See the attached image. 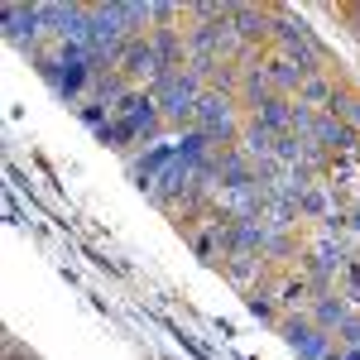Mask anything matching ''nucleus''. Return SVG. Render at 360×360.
I'll return each mask as SVG.
<instances>
[{"mask_svg":"<svg viewBox=\"0 0 360 360\" xmlns=\"http://www.w3.org/2000/svg\"><path fill=\"white\" fill-rule=\"evenodd\" d=\"M149 96H154L159 115L178 120V125H197V106H202L207 91H202V77H197V72H168Z\"/></svg>","mask_w":360,"mask_h":360,"instance_id":"1","label":"nucleus"},{"mask_svg":"<svg viewBox=\"0 0 360 360\" xmlns=\"http://www.w3.org/2000/svg\"><path fill=\"white\" fill-rule=\"evenodd\" d=\"M255 125H264L269 135H293V101L269 96L264 106H255Z\"/></svg>","mask_w":360,"mask_h":360,"instance_id":"9","label":"nucleus"},{"mask_svg":"<svg viewBox=\"0 0 360 360\" xmlns=\"http://www.w3.org/2000/svg\"><path fill=\"white\" fill-rule=\"evenodd\" d=\"M5 29H10L15 44H25L29 53H39V34H49L39 5H5Z\"/></svg>","mask_w":360,"mask_h":360,"instance_id":"5","label":"nucleus"},{"mask_svg":"<svg viewBox=\"0 0 360 360\" xmlns=\"http://www.w3.org/2000/svg\"><path fill=\"white\" fill-rule=\"evenodd\" d=\"M298 217H307V221H336L341 217V202H336L332 183H312V188H303L298 193Z\"/></svg>","mask_w":360,"mask_h":360,"instance_id":"6","label":"nucleus"},{"mask_svg":"<svg viewBox=\"0 0 360 360\" xmlns=\"http://www.w3.org/2000/svg\"><path fill=\"white\" fill-rule=\"evenodd\" d=\"M283 341L293 346L298 360H332V336L312 327V317H288L283 322Z\"/></svg>","mask_w":360,"mask_h":360,"instance_id":"4","label":"nucleus"},{"mask_svg":"<svg viewBox=\"0 0 360 360\" xmlns=\"http://www.w3.org/2000/svg\"><path fill=\"white\" fill-rule=\"evenodd\" d=\"M307 317H312V327H322L327 336H332V332L341 336V327L351 322V303H346L341 293H317V303H312Z\"/></svg>","mask_w":360,"mask_h":360,"instance_id":"7","label":"nucleus"},{"mask_svg":"<svg viewBox=\"0 0 360 360\" xmlns=\"http://www.w3.org/2000/svg\"><path fill=\"white\" fill-rule=\"evenodd\" d=\"M356 164H360V144H356Z\"/></svg>","mask_w":360,"mask_h":360,"instance_id":"14","label":"nucleus"},{"mask_svg":"<svg viewBox=\"0 0 360 360\" xmlns=\"http://www.w3.org/2000/svg\"><path fill=\"white\" fill-rule=\"evenodd\" d=\"M274 34H278V44H283V58H293L298 68H303L307 77H317L322 72V44L307 34V25H293V20H278L274 25Z\"/></svg>","mask_w":360,"mask_h":360,"instance_id":"3","label":"nucleus"},{"mask_svg":"<svg viewBox=\"0 0 360 360\" xmlns=\"http://www.w3.org/2000/svg\"><path fill=\"white\" fill-rule=\"evenodd\" d=\"M115 72H120L125 82H149V86H159L168 77L164 58H159V49H154V39H149V34H139V39H130V44L120 49Z\"/></svg>","mask_w":360,"mask_h":360,"instance_id":"2","label":"nucleus"},{"mask_svg":"<svg viewBox=\"0 0 360 360\" xmlns=\"http://www.w3.org/2000/svg\"><path fill=\"white\" fill-rule=\"evenodd\" d=\"M336 91H341V86L332 82V77H327V72H317V77H307L303 86H298V101H303V106H312V111H332V101H336Z\"/></svg>","mask_w":360,"mask_h":360,"instance_id":"11","label":"nucleus"},{"mask_svg":"<svg viewBox=\"0 0 360 360\" xmlns=\"http://www.w3.org/2000/svg\"><path fill=\"white\" fill-rule=\"evenodd\" d=\"M231 29H236L240 49H250V44H259L269 34V15L264 10H250V5H231Z\"/></svg>","mask_w":360,"mask_h":360,"instance_id":"8","label":"nucleus"},{"mask_svg":"<svg viewBox=\"0 0 360 360\" xmlns=\"http://www.w3.org/2000/svg\"><path fill=\"white\" fill-rule=\"evenodd\" d=\"M269 298H274V293H259V288L250 293V312L264 317V322H274V317H278V303H269Z\"/></svg>","mask_w":360,"mask_h":360,"instance_id":"13","label":"nucleus"},{"mask_svg":"<svg viewBox=\"0 0 360 360\" xmlns=\"http://www.w3.org/2000/svg\"><path fill=\"white\" fill-rule=\"evenodd\" d=\"M336 293H341L351 307H360V259L346 264V274H341V283H336Z\"/></svg>","mask_w":360,"mask_h":360,"instance_id":"12","label":"nucleus"},{"mask_svg":"<svg viewBox=\"0 0 360 360\" xmlns=\"http://www.w3.org/2000/svg\"><path fill=\"white\" fill-rule=\"evenodd\" d=\"M221 264H226V274H231V283H236V288H245V293H255V288H259L255 278L264 274V255H226Z\"/></svg>","mask_w":360,"mask_h":360,"instance_id":"10","label":"nucleus"}]
</instances>
